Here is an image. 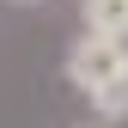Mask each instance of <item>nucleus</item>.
I'll list each match as a JSON object with an SVG mask.
<instances>
[{
	"label": "nucleus",
	"instance_id": "1",
	"mask_svg": "<svg viewBox=\"0 0 128 128\" xmlns=\"http://www.w3.org/2000/svg\"><path fill=\"white\" fill-rule=\"evenodd\" d=\"M122 67H128V43L92 37V30H86V37H79L73 49H67V79H73L79 92H86V98H92L98 86H110V79H116Z\"/></svg>",
	"mask_w": 128,
	"mask_h": 128
},
{
	"label": "nucleus",
	"instance_id": "2",
	"mask_svg": "<svg viewBox=\"0 0 128 128\" xmlns=\"http://www.w3.org/2000/svg\"><path fill=\"white\" fill-rule=\"evenodd\" d=\"M79 18H86L92 37L128 43V0H79Z\"/></svg>",
	"mask_w": 128,
	"mask_h": 128
},
{
	"label": "nucleus",
	"instance_id": "3",
	"mask_svg": "<svg viewBox=\"0 0 128 128\" xmlns=\"http://www.w3.org/2000/svg\"><path fill=\"white\" fill-rule=\"evenodd\" d=\"M92 110H98V116H110V122H128V67L110 79V86L92 92Z\"/></svg>",
	"mask_w": 128,
	"mask_h": 128
}]
</instances>
